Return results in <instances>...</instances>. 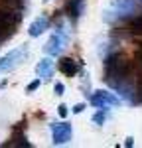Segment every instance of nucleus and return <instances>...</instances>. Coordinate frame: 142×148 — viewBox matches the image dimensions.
Returning a JSON list of instances; mask_svg holds the SVG:
<instances>
[{
	"mask_svg": "<svg viewBox=\"0 0 142 148\" xmlns=\"http://www.w3.org/2000/svg\"><path fill=\"white\" fill-rule=\"evenodd\" d=\"M134 67H132V63H130V59L122 51H118V53H111V56L106 57L105 61V81L111 85V87H115L117 83H120L122 79H126V77H132L134 73Z\"/></svg>",
	"mask_w": 142,
	"mask_h": 148,
	"instance_id": "f257e3e1",
	"label": "nucleus"
},
{
	"mask_svg": "<svg viewBox=\"0 0 142 148\" xmlns=\"http://www.w3.org/2000/svg\"><path fill=\"white\" fill-rule=\"evenodd\" d=\"M26 57H28V46H20L8 51L4 57H0V73H8L12 69H16L18 65L24 63Z\"/></svg>",
	"mask_w": 142,
	"mask_h": 148,
	"instance_id": "f03ea898",
	"label": "nucleus"
},
{
	"mask_svg": "<svg viewBox=\"0 0 142 148\" xmlns=\"http://www.w3.org/2000/svg\"><path fill=\"white\" fill-rule=\"evenodd\" d=\"M91 105L97 109H109V107H118L120 105V97H117L115 93L99 89L91 95Z\"/></svg>",
	"mask_w": 142,
	"mask_h": 148,
	"instance_id": "7ed1b4c3",
	"label": "nucleus"
},
{
	"mask_svg": "<svg viewBox=\"0 0 142 148\" xmlns=\"http://www.w3.org/2000/svg\"><path fill=\"white\" fill-rule=\"evenodd\" d=\"M67 42H69V38H67V34L61 30V28H57V32H53V34L49 36V40H47L46 44V53L47 56H59L61 51H63V47L67 46Z\"/></svg>",
	"mask_w": 142,
	"mask_h": 148,
	"instance_id": "20e7f679",
	"label": "nucleus"
},
{
	"mask_svg": "<svg viewBox=\"0 0 142 148\" xmlns=\"http://www.w3.org/2000/svg\"><path fill=\"white\" fill-rule=\"evenodd\" d=\"M71 134H73V128L71 125L65 121V123H53L51 125V138H53V144L59 146V144H67L71 140Z\"/></svg>",
	"mask_w": 142,
	"mask_h": 148,
	"instance_id": "39448f33",
	"label": "nucleus"
},
{
	"mask_svg": "<svg viewBox=\"0 0 142 148\" xmlns=\"http://www.w3.org/2000/svg\"><path fill=\"white\" fill-rule=\"evenodd\" d=\"M57 69L63 73V75H65V77H75V75L79 73L81 65H79L75 59H71V57H59Z\"/></svg>",
	"mask_w": 142,
	"mask_h": 148,
	"instance_id": "423d86ee",
	"label": "nucleus"
},
{
	"mask_svg": "<svg viewBox=\"0 0 142 148\" xmlns=\"http://www.w3.org/2000/svg\"><path fill=\"white\" fill-rule=\"evenodd\" d=\"M85 10V0H67L65 2V14L71 20H79Z\"/></svg>",
	"mask_w": 142,
	"mask_h": 148,
	"instance_id": "0eeeda50",
	"label": "nucleus"
},
{
	"mask_svg": "<svg viewBox=\"0 0 142 148\" xmlns=\"http://www.w3.org/2000/svg\"><path fill=\"white\" fill-rule=\"evenodd\" d=\"M47 28H49V20H47L46 16H40V18H36L34 22L30 24V28H28V34L32 36V38H40V36L44 34Z\"/></svg>",
	"mask_w": 142,
	"mask_h": 148,
	"instance_id": "6e6552de",
	"label": "nucleus"
},
{
	"mask_svg": "<svg viewBox=\"0 0 142 148\" xmlns=\"http://www.w3.org/2000/svg\"><path fill=\"white\" fill-rule=\"evenodd\" d=\"M36 73L40 79H49L53 75V61H51V56L49 57H44L38 65H36Z\"/></svg>",
	"mask_w": 142,
	"mask_h": 148,
	"instance_id": "1a4fd4ad",
	"label": "nucleus"
},
{
	"mask_svg": "<svg viewBox=\"0 0 142 148\" xmlns=\"http://www.w3.org/2000/svg\"><path fill=\"white\" fill-rule=\"evenodd\" d=\"M126 28H128V32H132V34L142 36V16H132L128 22H126Z\"/></svg>",
	"mask_w": 142,
	"mask_h": 148,
	"instance_id": "9d476101",
	"label": "nucleus"
},
{
	"mask_svg": "<svg viewBox=\"0 0 142 148\" xmlns=\"http://www.w3.org/2000/svg\"><path fill=\"white\" fill-rule=\"evenodd\" d=\"M0 8L14 10V12H22L24 2H22V0H0Z\"/></svg>",
	"mask_w": 142,
	"mask_h": 148,
	"instance_id": "9b49d317",
	"label": "nucleus"
},
{
	"mask_svg": "<svg viewBox=\"0 0 142 148\" xmlns=\"http://www.w3.org/2000/svg\"><path fill=\"white\" fill-rule=\"evenodd\" d=\"M105 119H106V113H105V109H99V111H97V113L93 114V123L95 125H103V123H105Z\"/></svg>",
	"mask_w": 142,
	"mask_h": 148,
	"instance_id": "f8f14e48",
	"label": "nucleus"
},
{
	"mask_svg": "<svg viewBox=\"0 0 142 148\" xmlns=\"http://www.w3.org/2000/svg\"><path fill=\"white\" fill-rule=\"evenodd\" d=\"M40 83H42V79H34L30 85H28V87H26V93H34L36 89L40 87Z\"/></svg>",
	"mask_w": 142,
	"mask_h": 148,
	"instance_id": "ddd939ff",
	"label": "nucleus"
},
{
	"mask_svg": "<svg viewBox=\"0 0 142 148\" xmlns=\"http://www.w3.org/2000/svg\"><path fill=\"white\" fill-rule=\"evenodd\" d=\"M57 113H59V116H61V119H65V116H67V113H69V109H67L65 105H59V107H57Z\"/></svg>",
	"mask_w": 142,
	"mask_h": 148,
	"instance_id": "4468645a",
	"label": "nucleus"
},
{
	"mask_svg": "<svg viewBox=\"0 0 142 148\" xmlns=\"http://www.w3.org/2000/svg\"><path fill=\"white\" fill-rule=\"evenodd\" d=\"M53 91H55V95H63V91H65L63 83H55V85H53Z\"/></svg>",
	"mask_w": 142,
	"mask_h": 148,
	"instance_id": "2eb2a0df",
	"label": "nucleus"
},
{
	"mask_svg": "<svg viewBox=\"0 0 142 148\" xmlns=\"http://www.w3.org/2000/svg\"><path fill=\"white\" fill-rule=\"evenodd\" d=\"M83 111H85V103H79V105H75V107H73V113H75V114L83 113Z\"/></svg>",
	"mask_w": 142,
	"mask_h": 148,
	"instance_id": "dca6fc26",
	"label": "nucleus"
},
{
	"mask_svg": "<svg viewBox=\"0 0 142 148\" xmlns=\"http://www.w3.org/2000/svg\"><path fill=\"white\" fill-rule=\"evenodd\" d=\"M132 140H134V138H132V136H128V138H126V142H124V146H132V144H134Z\"/></svg>",
	"mask_w": 142,
	"mask_h": 148,
	"instance_id": "f3484780",
	"label": "nucleus"
},
{
	"mask_svg": "<svg viewBox=\"0 0 142 148\" xmlns=\"http://www.w3.org/2000/svg\"><path fill=\"white\" fill-rule=\"evenodd\" d=\"M44 2H49V0H44Z\"/></svg>",
	"mask_w": 142,
	"mask_h": 148,
	"instance_id": "a211bd4d",
	"label": "nucleus"
}]
</instances>
